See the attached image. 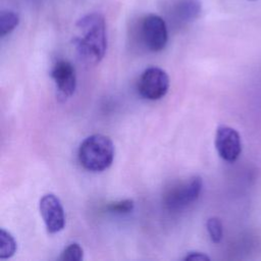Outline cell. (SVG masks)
<instances>
[{
	"label": "cell",
	"instance_id": "cell-10",
	"mask_svg": "<svg viewBox=\"0 0 261 261\" xmlns=\"http://www.w3.org/2000/svg\"><path fill=\"white\" fill-rule=\"evenodd\" d=\"M19 23V15L13 10H2L0 13V36L1 38L10 34Z\"/></svg>",
	"mask_w": 261,
	"mask_h": 261
},
{
	"label": "cell",
	"instance_id": "cell-14",
	"mask_svg": "<svg viewBox=\"0 0 261 261\" xmlns=\"http://www.w3.org/2000/svg\"><path fill=\"white\" fill-rule=\"evenodd\" d=\"M134 207L135 202L132 199H124L109 203L106 207V210L114 214H127L133 211Z\"/></svg>",
	"mask_w": 261,
	"mask_h": 261
},
{
	"label": "cell",
	"instance_id": "cell-1",
	"mask_svg": "<svg viewBox=\"0 0 261 261\" xmlns=\"http://www.w3.org/2000/svg\"><path fill=\"white\" fill-rule=\"evenodd\" d=\"M77 35L72 43L81 60L88 64L99 63L107 49V31L104 16L91 12L82 16L76 22Z\"/></svg>",
	"mask_w": 261,
	"mask_h": 261
},
{
	"label": "cell",
	"instance_id": "cell-16",
	"mask_svg": "<svg viewBox=\"0 0 261 261\" xmlns=\"http://www.w3.org/2000/svg\"><path fill=\"white\" fill-rule=\"evenodd\" d=\"M248 1H251V2H255V1H257V0H248Z\"/></svg>",
	"mask_w": 261,
	"mask_h": 261
},
{
	"label": "cell",
	"instance_id": "cell-7",
	"mask_svg": "<svg viewBox=\"0 0 261 261\" xmlns=\"http://www.w3.org/2000/svg\"><path fill=\"white\" fill-rule=\"evenodd\" d=\"M215 148L218 155L227 162H234L242 152L239 133L227 125H219L215 135Z\"/></svg>",
	"mask_w": 261,
	"mask_h": 261
},
{
	"label": "cell",
	"instance_id": "cell-4",
	"mask_svg": "<svg viewBox=\"0 0 261 261\" xmlns=\"http://www.w3.org/2000/svg\"><path fill=\"white\" fill-rule=\"evenodd\" d=\"M139 33L145 47L152 52L163 50L168 41V31L165 20L157 14L145 15L140 22Z\"/></svg>",
	"mask_w": 261,
	"mask_h": 261
},
{
	"label": "cell",
	"instance_id": "cell-12",
	"mask_svg": "<svg viewBox=\"0 0 261 261\" xmlns=\"http://www.w3.org/2000/svg\"><path fill=\"white\" fill-rule=\"evenodd\" d=\"M206 227L211 241L215 244H218L222 240L223 236L222 223L220 219L218 217H210L206 222Z\"/></svg>",
	"mask_w": 261,
	"mask_h": 261
},
{
	"label": "cell",
	"instance_id": "cell-6",
	"mask_svg": "<svg viewBox=\"0 0 261 261\" xmlns=\"http://www.w3.org/2000/svg\"><path fill=\"white\" fill-rule=\"evenodd\" d=\"M40 212L47 231L56 233L65 226V214L62 204L54 194H46L40 200Z\"/></svg>",
	"mask_w": 261,
	"mask_h": 261
},
{
	"label": "cell",
	"instance_id": "cell-8",
	"mask_svg": "<svg viewBox=\"0 0 261 261\" xmlns=\"http://www.w3.org/2000/svg\"><path fill=\"white\" fill-rule=\"evenodd\" d=\"M51 76L55 82L59 94L64 97H70L76 87L75 69L67 60H59L51 70Z\"/></svg>",
	"mask_w": 261,
	"mask_h": 261
},
{
	"label": "cell",
	"instance_id": "cell-3",
	"mask_svg": "<svg viewBox=\"0 0 261 261\" xmlns=\"http://www.w3.org/2000/svg\"><path fill=\"white\" fill-rule=\"evenodd\" d=\"M203 180L195 175L189 179L175 184L164 195V205L172 211H177L191 205L199 198Z\"/></svg>",
	"mask_w": 261,
	"mask_h": 261
},
{
	"label": "cell",
	"instance_id": "cell-2",
	"mask_svg": "<svg viewBox=\"0 0 261 261\" xmlns=\"http://www.w3.org/2000/svg\"><path fill=\"white\" fill-rule=\"evenodd\" d=\"M114 153V145L110 138L101 134H95L82 142L77 157L85 169L99 172L107 169L112 164Z\"/></svg>",
	"mask_w": 261,
	"mask_h": 261
},
{
	"label": "cell",
	"instance_id": "cell-9",
	"mask_svg": "<svg viewBox=\"0 0 261 261\" xmlns=\"http://www.w3.org/2000/svg\"><path fill=\"white\" fill-rule=\"evenodd\" d=\"M167 13L180 22H190L198 18L202 11L201 0H166Z\"/></svg>",
	"mask_w": 261,
	"mask_h": 261
},
{
	"label": "cell",
	"instance_id": "cell-15",
	"mask_svg": "<svg viewBox=\"0 0 261 261\" xmlns=\"http://www.w3.org/2000/svg\"><path fill=\"white\" fill-rule=\"evenodd\" d=\"M184 260H192V261H205V260H210V258L201 252H190L189 254L186 255V257H184Z\"/></svg>",
	"mask_w": 261,
	"mask_h": 261
},
{
	"label": "cell",
	"instance_id": "cell-13",
	"mask_svg": "<svg viewBox=\"0 0 261 261\" xmlns=\"http://www.w3.org/2000/svg\"><path fill=\"white\" fill-rule=\"evenodd\" d=\"M84 258V250L77 243L69 244L61 253L59 260L62 261H81Z\"/></svg>",
	"mask_w": 261,
	"mask_h": 261
},
{
	"label": "cell",
	"instance_id": "cell-5",
	"mask_svg": "<svg viewBox=\"0 0 261 261\" xmlns=\"http://www.w3.org/2000/svg\"><path fill=\"white\" fill-rule=\"evenodd\" d=\"M169 88V77L165 70L152 66L143 71L138 81V92L148 100H159L164 97Z\"/></svg>",
	"mask_w": 261,
	"mask_h": 261
},
{
	"label": "cell",
	"instance_id": "cell-11",
	"mask_svg": "<svg viewBox=\"0 0 261 261\" xmlns=\"http://www.w3.org/2000/svg\"><path fill=\"white\" fill-rule=\"evenodd\" d=\"M16 242L10 232L1 228L0 231V258L8 259L12 257L16 251Z\"/></svg>",
	"mask_w": 261,
	"mask_h": 261
}]
</instances>
